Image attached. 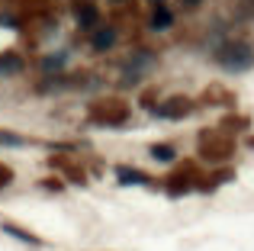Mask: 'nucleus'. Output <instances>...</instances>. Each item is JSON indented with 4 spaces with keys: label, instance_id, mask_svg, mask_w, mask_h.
Returning a JSON list of instances; mask_svg holds the SVG:
<instances>
[{
    "label": "nucleus",
    "instance_id": "6e6552de",
    "mask_svg": "<svg viewBox=\"0 0 254 251\" xmlns=\"http://www.w3.org/2000/svg\"><path fill=\"white\" fill-rule=\"evenodd\" d=\"M119 181H123V184H145V174L129 171V168H119Z\"/></svg>",
    "mask_w": 254,
    "mask_h": 251
},
{
    "label": "nucleus",
    "instance_id": "39448f33",
    "mask_svg": "<svg viewBox=\"0 0 254 251\" xmlns=\"http://www.w3.org/2000/svg\"><path fill=\"white\" fill-rule=\"evenodd\" d=\"M77 23H81L84 29H93V23H97V6H81V10H77Z\"/></svg>",
    "mask_w": 254,
    "mask_h": 251
},
{
    "label": "nucleus",
    "instance_id": "7ed1b4c3",
    "mask_svg": "<svg viewBox=\"0 0 254 251\" xmlns=\"http://www.w3.org/2000/svg\"><path fill=\"white\" fill-rule=\"evenodd\" d=\"M187 110H190V107H187V100H171V107H158L155 113L164 116V120H174V116H184Z\"/></svg>",
    "mask_w": 254,
    "mask_h": 251
},
{
    "label": "nucleus",
    "instance_id": "f257e3e1",
    "mask_svg": "<svg viewBox=\"0 0 254 251\" xmlns=\"http://www.w3.org/2000/svg\"><path fill=\"white\" fill-rule=\"evenodd\" d=\"M219 64L222 68H229V71H248L251 64H254V52H251V45H242V42H235V45H225V49H219Z\"/></svg>",
    "mask_w": 254,
    "mask_h": 251
},
{
    "label": "nucleus",
    "instance_id": "423d86ee",
    "mask_svg": "<svg viewBox=\"0 0 254 251\" xmlns=\"http://www.w3.org/2000/svg\"><path fill=\"white\" fill-rule=\"evenodd\" d=\"M19 68H23V62H19V58H13V55L0 58V74H16Z\"/></svg>",
    "mask_w": 254,
    "mask_h": 251
},
{
    "label": "nucleus",
    "instance_id": "f03ea898",
    "mask_svg": "<svg viewBox=\"0 0 254 251\" xmlns=\"http://www.w3.org/2000/svg\"><path fill=\"white\" fill-rule=\"evenodd\" d=\"M113 42H116V29H113V26H103V29H97V32H93V39H90L93 52H106V49H113Z\"/></svg>",
    "mask_w": 254,
    "mask_h": 251
},
{
    "label": "nucleus",
    "instance_id": "1a4fd4ad",
    "mask_svg": "<svg viewBox=\"0 0 254 251\" xmlns=\"http://www.w3.org/2000/svg\"><path fill=\"white\" fill-rule=\"evenodd\" d=\"M3 232H10V235H16V239H23V242H32V245H39V239H36V235L23 232V229H16V226H3Z\"/></svg>",
    "mask_w": 254,
    "mask_h": 251
},
{
    "label": "nucleus",
    "instance_id": "20e7f679",
    "mask_svg": "<svg viewBox=\"0 0 254 251\" xmlns=\"http://www.w3.org/2000/svg\"><path fill=\"white\" fill-rule=\"evenodd\" d=\"M174 23V13L164 10V6H158L155 16H151V29H168V26Z\"/></svg>",
    "mask_w": 254,
    "mask_h": 251
},
{
    "label": "nucleus",
    "instance_id": "0eeeda50",
    "mask_svg": "<svg viewBox=\"0 0 254 251\" xmlns=\"http://www.w3.org/2000/svg\"><path fill=\"white\" fill-rule=\"evenodd\" d=\"M151 158H155V161H174V148L171 145H155V148H151Z\"/></svg>",
    "mask_w": 254,
    "mask_h": 251
},
{
    "label": "nucleus",
    "instance_id": "9d476101",
    "mask_svg": "<svg viewBox=\"0 0 254 251\" xmlns=\"http://www.w3.org/2000/svg\"><path fill=\"white\" fill-rule=\"evenodd\" d=\"M184 3H187V6H196V3H199V0H184Z\"/></svg>",
    "mask_w": 254,
    "mask_h": 251
}]
</instances>
